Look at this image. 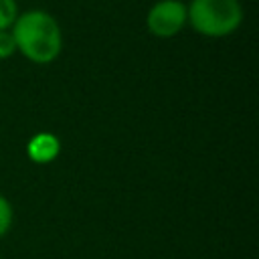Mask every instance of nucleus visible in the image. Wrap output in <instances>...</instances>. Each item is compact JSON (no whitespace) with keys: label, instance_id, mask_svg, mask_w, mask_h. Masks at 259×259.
Instances as JSON below:
<instances>
[{"label":"nucleus","instance_id":"nucleus-4","mask_svg":"<svg viewBox=\"0 0 259 259\" xmlns=\"http://www.w3.org/2000/svg\"><path fill=\"white\" fill-rule=\"evenodd\" d=\"M61 152V142L51 132H38L26 144V154L34 164H49Z\"/></svg>","mask_w":259,"mask_h":259},{"label":"nucleus","instance_id":"nucleus-2","mask_svg":"<svg viewBox=\"0 0 259 259\" xmlns=\"http://www.w3.org/2000/svg\"><path fill=\"white\" fill-rule=\"evenodd\" d=\"M190 26L208 38H221L235 32L243 22L239 0H192L186 6Z\"/></svg>","mask_w":259,"mask_h":259},{"label":"nucleus","instance_id":"nucleus-5","mask_svg":"<svg viewBox=\"0 0 259 259\" xmlns=\"http://www.w3.org/2000/svg\"><path fill=\"white\" fill-rule=\"evenodd\" d=\"M16 16H18L16 0H0V30L12 28Z\"/></svg>","mask_w":259,"mask_h":259},{"label":"nucleus","instance_id":"nucleus-3","mask_svg":"<svg viewBox=\"0 0 259 259\" xmlns=\"http://www.w3.org/2000/svg\"><path fill=\"white\" fill-rule=\"evenodd\" d=\"M186 22V4L180 0H158L146 14V26L158 38H170L178 34Z\"/></svg>","mask_w":259,"mask_h":259},{"label":"nucleus","instance_id":"nucleus-7","mask_svg":"<svg viewBox=\"0 0 259 259\" xmlns=\"http://www.w3.org/2000/svg\"><path fill=\"white\" fill-rule=\"evenodd\" d=\"M16 51V42L10 30H0V61L2 59H10Z\"/></svg>","mask_w":259,"mask_h":259},{"label":"nucleus","instance_id":"nucleus-1","mask_svg":"<svg viewBox=\"0 0 259 259\" xmlns=\"http://www.w3.org/2000/svg\"><path fill=\"white\" fill-rule=\"evenodd\" d=\"M16 49L32 63H53L63 49V32L55 16L45 10H28L16 16L12 24Z\"/></svg>","mask_w":259,"mask_h":259},{"label":"nucleus","instance_id":"nucleus-6","mask_svg":"<svg viewBox=\"0 0 259 259\" xmlns=\"http://www.w3.org/2000/svg\"><path fill=\"white\" fill-rule=\"evenodd\" d=\"M12 227V206L6 196L0 194V237H4Z\"/></svg>","mask_w":259,"mask_h":259}]
</instances>
